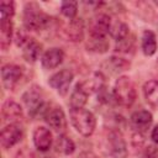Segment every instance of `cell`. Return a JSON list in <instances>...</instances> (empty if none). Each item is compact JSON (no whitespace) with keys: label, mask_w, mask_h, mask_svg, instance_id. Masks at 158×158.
I'll return each instance as SVG.
<instances>
[{"label":"cell","mask_w":158,"mask_h":158,"mask_svg":"<svg viewBox=\"0 0 158 158\" xmlns=\"http://www.w3.org/2000/svg\"><path fill=\"white\" fill-rule=\"evenodd\" d=\"M1 115L2 118L10 123H17L19 121L22 120L23 117V111L22 107L19 102H16L15 100L7 99L1 107Z\"/></svg>","instance_id":"obj_12"},{"label":"cell","mask_w":158,"mask_h":158,"mask_svg":"<svg viewBox=\"0 0 158 158\" xmlns=\"http://www.w3.org/2000/svg\"><path fill=\"white\" fill-rule=\"evenodd\" d=\"M88 51L95 52V53H105L109 49V41L105 37H95V36H89L88 43H86Z\"/></svg>","instance_id":"obj_25"},{"label":"cell","mask_w":158,"mask_h":158,"mask_svg":"<svg viewBox=\"0 0 158 158\" xmlns=\"http://www.w3.org/2000/svg\"><path fill=\"white\" fill-rule=\"evenodd\" d=\"M64 59V53L60 48H57V47H53V48H49L47 49L42 57H41V63H42V67L44 69H54L57 68Z\"/></svg>","instance_id":"obj_14"},{"label":"cell","mask_w":158,"mask_h":158,"mask_svg":"<svg viewBox=\"0 0 158 158\" xmlns=\"http://www.w3.org/2000/svg\"><path fill=\"white\" fill-rule=\"evenodd\" d=\"M54 149L57 153L63 156H69L75 151V144L72 138L65 135H59L54 141Z\"/></svg>","instance_id":"obj_20"},{"label":"cell","mask_w":158,"mask_h":158,"mask_svg":"<svg viewBox=\"0 0 158 158\" xmlns=\"http://www.w3.org/2000/svg\"><path fill=\"white\" fill-rule=\"evenodd\" d=\"M63 36L67 41L70 42H80L84 38V21L83 19H73L69 20L67 26L63 28Z\"/></svg>","instance_id":"obj_11"},{"label":"cell","mask_w":158,"mask_h":158,"mask_svg":"<svg viewBox=\"0 0 158 158\" xmlns=\"http://www.w3.org/2000/svg\"><path fill=\"white\" fill-rule=\"evenodd\" d=\"M81 88L88 93V94H91V93H99L104 86H105V80H104V77L101 73H95L91 78L86 79L85 81L80 83Z\"/></svg>","instance_id":"obj_21"},{"label":"cell","mask_w":158,"mask_h":158,"mask_svg":"<svg viewBox=\"0 0 158 158\" xmlns=\"http://www.w3.org/2000/svg\"><path fill=\"white\" fill-rule=\"evenodd\" d=\"M142 51L146 56H153L157 51V40H156V35L149 31L146 30L142 35Z\"/></svg>","instance_id":"obj_24"},{"label":"cell","mask_w":158,"mask_h":158,"mask_svg":"<svg viewBox=\"0 0 158 158\" xmlns=\"http://www.w3.org/2000/svg\"><path fill=\"white\" fill-rule=\"evenodd\" d=\"M22 77V68L16 64H5L1 68V81L5 89L12 90Z\"/></svg>","instance_id":"obj_10"},{"label":"cell","mask_w":158,"mask_h":158,"mask_svg":"<svg viewBox=\"0 0 158 158\" xmlns=\"http://www.w3.org/2000/svg\"><path fill=\"white\" fill-rule=\"evenodd\" d=\"M111 20L106 14H96L89 21V36L105 37L109 33Z\"/></svg>","instance_id":"obj_9"},{"label":"cell","mask_w":158,"mask_h":158,"mask_svg":"<svg viewBox=\"0 0 158 158\" xmlns=\"http://www.w3.org/2000/svg\"><path fill=\"white\" fill-rule=\"evenodd\" d=\"M70 122L73 127L84 137H89L95 131L96 118L94 114L89 110L83 109H70L69 112Z\"/></svg>","instance_id":"obj_2"},{"label":"cell","mask_w":158,"mask_h":158,"mask_svg":"<svg viewBox=\"0 0 158 158\" xmlns=\"http://www.w3.org/2000/svg\"><path fill=\"white\" fill-rule=\"evenodd\" d=\"M73 78H74L73 72H72L70 69L64 68V69H62V70L54 73V74L49 78L48 83H49V85H51L53 89H56L60 95H65V94L69 91V86H70V84H72V81H73Z\"/></svg>","instance_id":"obj_8"},{"label":"cell","mask_w":158,"mask_h":158,"mask_svg":"<svg viewBox=\"0 0 158 158\" xmlns=\"http://www.w3.org/2000/svg\"><path fill=\"white\" fill-rule=\"evenodd\" d=\"M12 38V22L11 19H1L0 21V47L7 51Z\"/></svg>","instance_id":"obj_18"},{"label":"cell","mask_w":158,"mask_h":158,"mask_svg":"<svg viewBox=\"0 0 158 158\" xmlns=\"http://www.w3.org/2000/svg\"><path fill=\"white\" fill-rule=\"evenodd\" d=\"M112 95L118 105L130 107L136 100V88L131 78L126 75L118 77V79L115 83Z\"/></svg>","instance_id":"obj_4"},{"label":"cell","mask_w":158,"mask_h":158,"mask_svg":"<svg viewBox=\"0 0 158 158\" xmlns=\"http://www.w3.org/2000/svg\"><path fill=\"white\" fill-rule=\"evenodd\" d=\"M88 95L89 94L81 88L80 83H78L70 94V99H69L70 109H83L88 101Z\"/></svg>","instance_id":"obj_19"},{"label":"cell","mask_w":158,"mask_h":158,"mask_svg":"<svg viewBox=\"0 0 158 158\" xmlns=\"http://www.w3.org/2000/svg\"><path fill=\"white\" fill-rule=\"evenodd\" d=\"M142 90H143V96L146 102L153 109L158 107V81L157 80L146 81Z\"/></svg>","instance_id":"obj_17"},{"label":"cell","mask_w":158,"mask_h":158,"mask_svg":"<svg viewBox=\"0 0 158 158\" xmlns=\"http://www.w3.org/2000/svg\"><path fill=\"white\" fill-rule=\"evenodd\" d=\"M0 12H1V19H11L15 14V4L14 1L4 0L0 2Z\"/></svg>","instance_id":"obj_27"},{"label":"cell","mask_w":158,"mask_h":158,"mask_svg":"<svg viewBox=\"0 0 158 158\" xmlns=\"http://www.w3.org/2000/svg\"><path fill=\"white\" fill-rule=\"evenodd\" d=\"M51 17L36 2H27L23 7V26L28 31H40L49 26Z\"/></svg>","instance_id":"obj_1"},{"label":"cell","mask_w":158,"mask_h":158,"mask_svg":"<svg viewBox=\"0 0 158 158\" xmlns=\"http://www.w3.org/2000/svg\"><path fill=\"white\" fill-rule=\"evenodd\" d=\"M151 138L156 142V143H158V125L152 130V133H151Z\"/></svg>","instance_id":"obj_32"},{"label":"cell","mask_w":158,"mask_h":158,"mask_svg":"<svg viewBox=\"0 0 158 158\" xmlns=\"http://www.w3.org/2000/svg\"><path fill=\"white\" fill-rule=\"evenodd\" d=\"M60 12L69 20L75 19L78 12V2L77 1H63L60 5Z\"/></svg>","instance_id":"obj_26"},{"label":"cell","mask_w":158,"mask_h":158,"mask_svg":"<svg viewBox=\"0 0 158 158\" xmlns=\"http://www.w3.org/2000/svg\"><path fill=\"white\" fill-rule=\"evenodd\" d=\"M130 118H131L132 125L138 130V132L147 130V128L152 125V121H153L152 114H151L149 111H147V110H138V111H135V112L131 115Z\"/></svg>","instance_id":"obj_15"},{"label":"cell","mask_w":158,"mask_h":158,"mask_svg":"<svg viewBox=\"0 0 158 158\" xmlns=\"http://www.w3.org/2000/svg\"><path fill=\"white\" fill-rule=\"evenodd\" d=\"M106 147L107 153L112 158H126L127 157V146L123 139L122 133L118 130H110L106 136Z\"/></svg>","instance_id":"obj_5"},{"label":"cell","mask_w":158,"mask_h":158,"mask_svg":"<svg viewBox=\"0 0 158 158\" xmlns=\"http://www.w3.org/2000/svg\"><path fill=\"white\" fill-rule=\"evenodd\" d=\"M116 51L118 52H130L132 48H133V40H130L128 36L121 41H117L116 42Z\"/></svg>","instance_id":"obj_28"},{"label":"cell","mask_w":158,"mask_h":158,"mask_svg":"<svg viewBox=\"0 0 158 158\" xmlns=\"http://www.w3.org/2000/svg\"><path fill=\"white\" fill-rule=\"evenodd\" d=\"M22 102L25 104L28 111V115L31 117H36L38 115L43 117L44 112L48 109V105L43 100L42 89L37 85H32L30 89H27L22 94Z\"/></svg>","instance_id":"obj_3"},{"label":"cell","mask_w":158,"mask_h":158,"mask_svg":"<svg viewBox=\"0 0 158 158\" xmlns=\"http://www.w3.org/2000/svg\"><path fill=\"white\" fill-rule=\"evenodd\" d=\"M42 51V46L33 38H28L27 42L22 46V56L28 63H35Z\"/></svg>","instance_id":"obj_16"},{"label":"cell","mask_w":158,"mask_h":158,"mask_svg":"<svg viewBox=\"0 0 158 158\" xmlns=\"http://www.w3.org/2000/svg\"><path fill=\"white\" fill-rule=\"evenodd\" d=\"M142 158H158V148L154 146H148L144 149Z\"/></svg>","instance_id":"obj_29"},{"label":"cell","mask_w":158,"mask_h":158,"mask_svg":"<svg viewBox=\"0 0 158 158\" xmlns=\"http://www.w3.org/2000/svg\"><path fill=\"white\" fill-rule=\"evenodd\" d=\"M109 33L117 42V41H121L123 38H126L130 35V28L125 22L116 20V21H111V25H110V28H109Z\"/></svg>","instance_id":"obj_23"},{"label":"cell","mask_w":158,"mask_h":158,"mask_svg":"<svg viewBox=\"0 0 158 158\" xmlns=\"http://www.w3.org/2000/svg\"><path fill=\"white\" fill-rule=\"evenodd\" d=\"M143 136L141 132H136L133 136H132V143L136 146V147H141L143 144Z\"/></svg>","instance_id":"obj_30"},{"label":"cell","mask_w":158,"mask_h":158,"mask_svg":"<svg viewBox=\"0 0 158 158\" xmlns=\"http://www.w3.org/2000/svg\"><path fill=\"white\" fill-rule=\"evenodd\" d=\"M130 62L123 59V58H120V57H110L105 63H104V67L112 74H116V73H120V72H123V70H127L130 68Z\"/></svg>","instance_id":"obj_22"},{"label":"cell","mask_w":158,"mask_h":158,"mask_svg":"<svg viewBox=\"0 0 158 158\" xmlns=\"http://www.w3.org/2000/svg\"><path fill=\"white\" fill-rule=\"evenodd\" d=\"M23 137V131L17 123H9L1 130L0 144L4 149H9L17 144Z\"/></svg>","instance_id":"obj_7"},{"label":"cell","mask_w":158,"mask_h":158,"mask_svg":"<svg viewBox=\"0 0 158 158\" xmlns=\"http://www.w3.org/2000/svg\"><path fill=\"white\" fill-rule=\"evenodd\" d=\"M40 158H54V157L48 156V154H42V156H40Z\"/></svg>","instance_id":"obj_33"},{"label":"cell","mask_w":158,"mask_h":158,"mask_svg":"<svg viewBox=\"0 0 158 158\" xmlns=\"http://www.w3.org/2000/svg\"><path fill=\"white\" fill-rule=\"evenodd\" d=\"M32 137H33V144L38 151L46 152L51 148L53 138H52V132L49 131V128L44 126H38L35 128Z\"/></svg>","instance_id":"obj_13"},{"label":"cell","mask_w":158,"mask_h":158,"mask_svg":"<svg viewBox=\"0 0 158 158\" xmlns=\"http://www.w3.org/2000/svg\"><path fill=\"white\" fill-rule=\"evenodd\" d=\"M77 158H100V157H98L95 153H93V152H83V153H80Z\"/></svg>","instance_id":"obj_31"},{"label":"cell","mask_w":158,"mask_h":158,"mask_svg":"<svg viewBox=\"0 0 158 158\" xmlns=\"http://www.w3.org/2000/svg\"><path fill=\"white\" fill-rule=\"evenodd\" d=\"M43 118L46 121V123L54 130L58 133H62L65 131L67 128V118H65V114L62 110L60 106H53L47 109V111L43 115Z\"/></svg>","instance_id":"obj_6"}]
</instances>
